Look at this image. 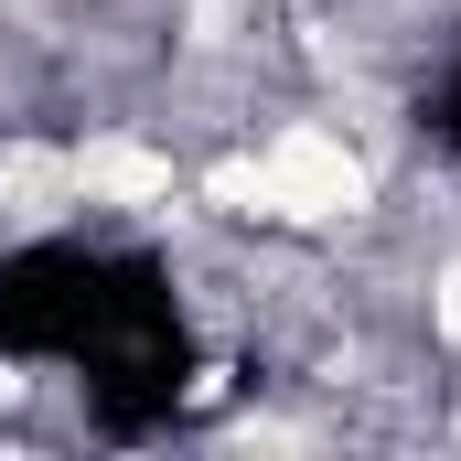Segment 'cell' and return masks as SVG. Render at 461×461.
Returning <instances> with one entry per match:
<instances>
[{
    "label": "cell",
    "mask_w": 461,
    "mask_h": 461,
    "mask_svg": "<svg viewBox=\"0 0 461 461\" xmlns=\"http://www.w3.org/2000/svg\"><path fill=\"white\" fill-rule=\"evenodd\" d=\"M258 161H268V215L279 226H344L354 204H365V161L333 129H279Z\"/></svg>",
    "instance_id": "6da1fadb"
},
{
    "label": "cell",
    "mask_w": 461,
    "mask_h": 461,
    "mask_svg": "<svg viewBox=\"0 0 461 461\" xmlns=\"http://www.w3.org/2000/svg\"><path fill=\"white\" fill-rule=\"evenodd\" d=\"M76 194L86 204H172V161L140 140H86L76 150Z\"/></svg>",
    "instance_id": "7a4b0ae2"
},
{
    "label": "cell",
    "mask_w": 461,
    "mask_h": 461,
    "mask_svg": "<svg viewBox=\"0 0 461 461\" xmlns=\"http://www.w3.org/2000/svg\"><path fill=\"white\" fill-rule=\"evenodd\" d=\"M204 204H215V215H236V226H247V215L268 226V161H247V150H236V161H215V172H204Z\"/></svg>",
    "instance_id": "3957f363"
},
{
    "label": "cell",
    "mask_w": 461,
    "mask_h": 461,
    "mask_svg": "<svg viewBox=\"0 0 461 461\" xmlns=\"http://www.w3.org/2000/svg\"><path fill=\"white\" fill-rule=\"evenodd\" d=\"M429 322H440V344L461 354V268H440V290H429Z\"/></svg>",
    "instance_id": "277c9868"
}]
</instances>
